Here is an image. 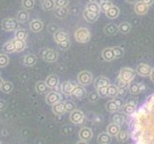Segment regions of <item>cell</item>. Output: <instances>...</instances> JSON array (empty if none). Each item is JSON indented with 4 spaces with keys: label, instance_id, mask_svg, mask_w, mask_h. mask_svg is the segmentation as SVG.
<instances>
[{
    "label": "cell",
    "instance_id": "cell-1",
    "mask_svg": "<svg viewBox=\"0 0 154 144\" xmlns=\"http://www.w3.org/2000/svg\"><path fill=\"white\" fill-rule=\"evenodd\" d=\"M128 127L134 144H154V93L130 115Z\"/></svg>",
    "mask_w": 154,
    "mask_h": 144
},
{
    "label": "cell",
    "instance_id": "cell-2",
    "mask_svg": "<svg viewBox=\"0 0 154 144\" xmlns=\"http://www.w3.org/2000/svg\"><path fill=\"white\" fill-rule=\"evenodd\" d=\"M135 77H136V72L133 69L129 68V67H124L119 71L118 79L122 80L127 84H130L135 79Z\"/></svg>",
    "mask_w": 154,
    "mask_h": 144
},
{
    "label": "cell",
    "instance_id": "cell-3",
    "mask_svg": "<svg viewBox=\"0 0 154 144\" xmlns=\"http://www.w3.org/2000/svg\"><path fill=\"white\" fill-rule=\"evenodd\" d=\"M19 22L17 18H13V17H8L5 18L2 21L1 27L4 31L6 32H16L18 29Z\"/></svg>",
    "mask_w": 154,
    "mask_h": 144
},
{
    "label": "cell",
    "instance_id": "cell-4",
    "mask_svg": "<svg viewBox=\"0 0 154 144\" xmlns=\"http://www.w3.org/2000/svg\"><path fill=\"white\" fill-rule=\"evenodd\" d=\"M74 38L76 41L80 43L88 42L91 38V33L87 28H79L74 33Z\"/></svg>",
    "mask_w": 154,
    "mask_h": 144
},
{
    "label": "cell",
    "instance_id": "cell-5",
    "mask_svg": "<svg viewBox=\"0 0 154 144\" xmlns=\"http://www.w3.org/2000/svg\"><path fill=\"white\" fill-rule=\"evenodd\" d=\"M69 120L71 123H73L75 125H78V126H82L85 121H86V117L83 112H81L79 110H75L69 114Z\"/></svg>",
    "mask_w": 154,
    "mask_h": 144
},
{
    "label": "cell",
    "instance_id": "cell-6",
    "mask_svg": "<svg viewBox=\"0 0 154 144\" xmlns=\"http://www.w3.org/2000/svg\"><path fill=\"white\" fill-rule=\"evenodd\" d=\"M123 101L119 98H116L114 100H110L108 103H106V110L110 112H117L123 107Z\"/></svg>",
    "mask_w": 154,
    "mask_h": 144
},
{
    "label": "cell",
    "instance_id": "cell-7",
    "mask_svg": "<svg viewBox=\"0 0 154 144\" xmlns=\"http://www.w3.org/2000/svg\"><path fill=\"white\" fill-rule=\"evenodd\" d=\"M41 55H42V58L43 59V61H45L47 62H54L58 59L57 52H55L52 49H47V48H45V49L41 50Z\"/></svg>",
    "mask_w": 154,
    "mask_h": 144
},
{
    "label": "cell",
    "instance_id": "cell-8",
    "mask_svg": "<svg viewBox=\"0 0 154 144\" xmlns=\"http://www.w3.org/2000/svg\"><path fill=\"white\" fill-rule=\"evenodd\" d=\"M77 80H78V83L83 86H89L93 83V75L91 73H90L89 71H81L78 74V77H77Z\"/></svg>",
    "mask_w": 154,
    "mask_h": 144
},
{
    "label": "cell",
    "instance_id": "cell-9",
    "mask_svg": "<svg viewBox=\"0 0 154 144\" xmlns=\"http://www.w3.org/2000/svg\"><path fill=\"white\" fill-rule=\"evenodd\" d=\"M137 107H138V103L136 100H134V99L129 100L128 102L126 104H124L123 107L122 108V113L130 116V115L135 112V110H137Z\"/></svg>",
    "mask_w": 154,
    "mask_h": 144
},
{
    "label": "cell",
    "instance_id": "cell-10",
    "mask_svg": "<svg viewBox=\"0 0 154 144\" xmlns=\"http://www.w3.org/2000/svg\"><path fill=\"white\" fill-rule=\"evenodd\" d=\"M62 100V96L59 92L57 91H51V92H48L45 96V102L46 104L53 106L55 105L56 103L60 102Z\"/></svg>",
    "mask_w": 154,
    "mask_h": 144
},
{
    "label": "cell",
    "instance_id": "cell-11",
    "mask_svg": "<svg viewBox=\"0 0 154 144\" xmlns=\"http://www.w3.org/2000/svg\"><path fill=\"white\" fill-rule=\"evenodd\" d=\"M79 138L80 140H83V141H89L91 140V138H93V136H94V133L93 131L88 128V127H82L79 131Z\"/></svg>",
    "mask_w": 154,
    "mask_h": 144
},
{
    "label": "cell",
    "instance_id": "cell-12",
    "mask_svg": "<svg viewBox=\"0 0 154 144\" xmlns=\"http://www.w3.org/2000/svg\"><path fill=\"white\" fill-rule=\"evenodd\" d=\"M76 86H77V85L74 83V82L66 81V82H64V83L62 84L61 90H62V92L64 93L65 95L69 96V95H71L72 91H73L74 88H76Z\"/></svg>",
    "mask_w": 154,
    "mask_h": 144
},
{
    "label": "cell",
    "instance_id": "cell-13",
    "mask_svg": "<svg viewBox=\"0 0 154 144\" xmlns=\"http://www.w3.org/2000/svg\"><path fill=\"white\" fill-rule=\"evenodd\" d=\"M86 95H87V91L83 88V86H76V88L71 93L72 97L77 100H82L83 98H85Z\"/></svg>",
    "mask_w": 154,
    "mask_h": 144
},
{
    "label": "cell",
    "instance_id": "cell-14",
    "mask_svg": "<svg viewBox=\"0 0 154 144\" xmlns=\"http://www.w3.org/2000/svg\"><path fill=\"white\" fill-rule=\"evenodd\" d=\"M109 85H111L110 80L104 76L97 77V78L94 80V88L96 89L100 88H107Z\"/></svg>",
    "mask_w": 154,
    "mask_h": 144
},
{
    "label": "cell",
    "instance_id": "cell-15",
    "mask_svg": "<svg viewBox=\"0 0 154 144\" xmlns=\"http://www.w3.org/2000/svg\"><path fill=\"white\" fill-rule=\"evenodd\" d=\"M151 70H152L151 67L146 64H140L137 67V73L141 76H143V77L150 75Z\"/></svg>",
    "mask_w": 154,
    "mask_h": 144
},
{
    "label": "cell",
    "instance_id": "cell-16",
    "mask_svg": "<svg viewBox=\"0 0 154 144\" xmlns=\"http://www.w3.org/2000/svg\"><path fill=\"white\" fill-rule=\"evenodd\" d=\"M53 36H54V40L58 43V44L66 40H69V35H67V33L63 30H57L54 34H53Z\"/></svg>",
    "mask_w": 154,
    "mask_h": 144
},
{
    "label": "cell",
    "instance_id": "cell-17",
    "mask_svg": "<svg viewBox=\"0 0 154 144\" xmlns=\"http://www.w3.org/2000/svg\"><path fill=\"white\" fill-rule=\"evenodd\" d=\"M45 84L48 88H56L59 85V78L56 75H49L45 80Z\"/></svg>",
    "mask_w": 154,
    "mask_h": 144
},
{
    "label": "cell",
    "instance_id": "cell-18",
    "mask_svg": "<svg viewBox=\"0 0 154 144\" xmlns=\"http://www.w3.org/2000/svg\"><path fill=\"white\" fill-rule=\"evenodd\" d=\"M52 112L55 115H62L66 112L65 102H58L55 105L52 106Z\"/></svg>",
    "mask_w": 154,
    "mask_h": 144
},
{
    "label": "cell",
    "instance_id": "cell-19",
    "mask_svg": "<svg viewBox=\"0 0 154 144\" xmlns=\"http://www.w3.org/2000/svg\"><path fill=\"white\" fill-rule=\"evenodd\" d=\"M43 29V23L40 19H34L30 23V30L34 33H38Z\"/></svg>",
    "mask_w": 154,
    "mask_h": 144
},
{
    "label": "cell",
    "instance_id": "cell-20",
    "mask_svg": "<svg viewBox=\"0 0 154 144\" xmlns=\"http://www.w3.org/2000/svg\"><path fill=\"white\" fill-rule=\"evenodd\" d=\"M134 10L136 14H141V16H143V14H146L148 11V6L146 4H143L142 2H137L135 4V7H134Z\"/></svg>",
    "mask_w": 154,
    "mask_h": 144
},
{
    "label": "cell",
    "instance_id": "cell-21",
    "mask_svg": "<svg viewBox=\"0 0 154 144\" xmlns=\"http://www.w3.org/2000/svg\"><path fill=\"white\" fill-rule=\"evenodd\" d=\"M97 142L99 144H110L112 142V136L108 133H101L97 136Z\"/></svg>",
    "mask_w": 154,
    "mask_h": 144
},
{
    "label": "cell",
    "instance_id": "cell-22",
    "mask_svg": "<svg viewBox=\"0 0 154 144\" xmlns=\"http://www.w3.org/2000/svg\"><path fill=\"white\" fill-rule=\"evenodd\" d=\"M22 62H23V64L26 66H33L34 64H36V62H37V57L33 54L25 55L23 58Z\"/></svg>",
    "mask_w": 154,
    "mask_h": 144
},
{
    "label": "cell",
    "instance_id": "cell-23",
    "mask_svg": "<svg viewBox=\"0 0 154 144\" xmlns=\"http://www.w3.org/2000/svg\"><path fill=\"white\" fill-rule=\"evenodd\" d=\"M13 42L14 46V52H21L25 49L27 46L25 40H17V38H14Z\"/></svg>",
    "mask_w": 154,
    "mask_h": 144
},
{
    "label": "cell",
    "instance_id": "cell-24",
    "mask_svg": "<svg viewBox=\"0 0 154 144\" xmlns=\"http://www.w3.org/2000/svg\"><path fill=\"white\" fill-rule=\"evenodd\" d=\"M85 10H87V11H89L91 13L96 14H99L100 12H101L99 5L96 2H89L88 4L86 5V9Z\"/></svg>",
    "mask_w": 154,
    "mask_h": 144
},
{
    "label": "cell",
    "instance_id": "cell-25",
    "mask_svg": "<svg viewBox=\"0 0 154 144\" xmlns=\"http://www.w3.org/2000/svg\"><path fill=\"white\" fill-rule=\"evenodd\" d=\"M102 58L107 62H111L116 59L115 54H114V51H113V48H106L102 51Z\"/></svg>",
    "mask_w": 154,
    "mask_h": 144
},
{
    "label": "cell",
    "instance_id": "cell-26",
    "mask_svg": "<svg viewBox=\"0 0 154 144\" xmlns=\"http://www.w3.org/2000/svg\"><path fill=\"white\" fill-rule=\"evenodd\" d=\"M27 37H28V32L25 30V29L18 28L17 30L14 32V38H17V40H26Z\"/></svg>",
    "mask_w": 154,
    "mask_h": 144
},
{
    "label": "cell",
    "instance_id": "cell-27",
    "mask_svg": "<svg viewBox=\"0 0 154 144\" xmlns=\"http://www.w3.org/2000/svg\"><path fill=\"white\" fill-rule=\"evenodd\" d=\"M120 131V127L119 125L115 124V123H111L108 125L107 127V133L112 136H116L119 134V132Z\"/></svg>",
    "mask_w": 154,
    "mask_h": 144
},
{
    "label": "cell",
    "instance_id": "cell-28",
    "mask_svg": "<svg viewBox=\"0 0 154 144\" xmlns=\"http://www.w3.org/2000/svg\"><path fill=\"white\" fill-rule=\"evenodd\" d=\"M105 14H106V16H107V17H109L111 19H114V18L119 16V10L118 7H116V6H114V5H113V6L111 7L107 12L105 13Z\"/></svg>",
    "mask_w": 154,
    "mask_h": 144
},
{
    "label": "cell",
    "instance_id": "cell-29",
    "mask_svg": "<svg viewBox=\"0 0 154 144\" xmlns=\"http://www.w3.org/2000/svg\"><path fill=\"white\" fill-rule=\"evenodd\" d=\"M107 93L109 97H117L119 96V88L116 85H109L107 86Z\"/></svg>",
    "mask_w": 154,
    "mask_h": 144
},
{
    "label": "cell",
    "instance_id": "cell-30",
    "mask_svg": "<svg viewBox=\"0 0 154 144\" xmlns=\"http://www.w3.org/2000/svg\"><path fill=\"white\" fill-rule=\"evenodd\" d=\"M113 123L119 125V126H122V125L125 123V118L122 113L119 112H115L114 116H113Z\"/></svg>",
    "mask_w": 154,
    "mask_h": 144
},
{
    "label": "cell",
    "instance_id": "cell-31",
    "mask_svg": "<svg viewBox=\"0 0 154 144\" xmlns=\"http://www.w3.org/2000/svg\"><path fill=\"white\" fill-rule=\"evenodd\" d=\"M83 14H84V18L88 22H94L96 19L98 18V14H94V13H91L89 11H87V10H85Z\"/></svg>",
    "mask_w": 154,
    "mask_h": 144
},
{
    "label": "cell",
    "instance_id": "cell-32",
    "mask_svg": "<svg viewBox=\"0 0 154 144\" xmlns=\"http://www.w3.org/2000/svg\"><path fill=\"white\" fill-rule=\"evenodd\" d=\"M42 7L45 11H51L55 8L54 0H42Z\"/></svg>",
    "mask_w": 154,
    "mask_h": 144
},
{
    "label": "cell",
    "instance_id": "cell-33",
    "mask_svg": "<svg viewBox=\"0 0 154 144\" xmlns=\"http://www.w3.org/2000/svg\"><path fill=\"white\" fill-rule=\"evenodd\" d=\"M17 19L18 22H26L29 19V14L26 10H22V11H19L17 14Z\"/></svg>",
    "mask_w": 154,
    "mask_h": 144
},
{
    "label": "cell",
    "instance_id": "cell-34",
    "mask_svg": "<svg viewBox=\"0 0 154 144\" xmlns=\"http://www.w3.org/2000/svg\"><path fill=\"white\" fill-rule=\"evenodd\" d=\"M67 13H69V10H67L66 7H64V8H57V7H55L54 8V14H55V16L58 18L65 17L67 14Z\"/></svg>",
    "mask_w": 154,
    "mask_h": 144
},
{
    "label": "cell",
    "instance_id": "cell-35",
    "mask_svg": "<svg viewBox=\"0 0 154 144\" xmlns=\"http://www.w3.org/2000/svg\"><path fill=\"white\" fill-rule=\"evenodd\" d=\"M104 31L106 34H108V35H115V34L119 31V27L114 23H110L107 26H105Z\"/></svg>",
    "mask_w": 154,
    "mask_h": 144
},
{
    "label": "cell",
    "instance_id": "cell-36",
    "mask_svg": "<svg viewBox=\"0 0 154 144\" xmlns=\"http://www.w3.org/2000/svg\"><path fill=\"white\" fill-rule=\"evenodd\" d=\"M2 50L5 53H14V46L13 40L5 42L3 44V46H2Z\"/></svg>",
    "mask_w": 154,
    "mask_h": 144
},
{
    "label": "cell",
    "instance_id": "cell-37",
    "mask_svg": "<svg viewBox=\"0 0 154 144\" xmlns=\"http://www.w3.org/2000/svg\"><path fill=\"white\" fill-rule=\"evenodd\" d=\"M14 88V86L11 82H8V81H4L3 82V85L1 86V90L3 91L4 93L9 94L12 92V90Z\"/></svg>",
    "mask_w": 154,
    "mask_h": 144
},
{
    "label": "cell",
    "instance_id": "cell-38",
    "mask_svg": "<svg viewBox=\"0 0 154 144\" xmlns=\"http://www.w3.org/2000/svg\"><path fill=\"white\" fill-rule=\"evenodd\" d=\"M35 89H36L37 92L40 93V94L45 93L46 89H47V86L45 84V82H38V83L36 84Z\"/></svg>",
    "mask_w": 154,
    "mask_h": 144
},
{
    "label": "cell",
    "instance_id": "cell-39",
    "mask_svg": "<svg viewBox=\"0 0 154 144\" xmlns=\"http://www.w3.org/2000/svg\"><path fill=\"white\" fill-rule=\"evenodd\" d=\"M116 137H117L118 141L125 142V141H127L129 138V133L127 131H119V134L116 136Z\"/></svg>",
    "mask_w": 154,
    "mask_h": 144
},
{
    "label": "cell",
    "instance_id": "cell-40",
    "mask_svg": "<svg viewBox=\"0 0 154 144\" xmlns=\"http://www.w3.org/2000/svg\"><path fill=\"white\" fill-rule=\"evenodd\" d=\"M128 89L130 91V93L133 95H137L140 93V88H139V84L137 83H130L128 86Z\"/></svg>",
    "mask_w": 154,
    "mask_h": 144
},
{
    "label": "cell",
    "instance_id": "cell-41",
    "mask_svg": "<svg viewBox=\"0 0 154 144\" xmlns=\"http://www.w3.org/2000/svg\"><path fill=\"white\" fill-rule=\"evenodd\" d=\"M22 7L24 10H32L35 7V0H22Z\"/></svg>",
    "mask_w": 154,
    "mask_h": 144
},
{
    "label": "cell",
    "instance_id": "cell-42",
    "mask_svg": "<svg viewBox=\"0 0 154 144\" xmlns=\"http://www.w3.org/2000/svg\"><path fill=\"white\" fill-rule=\"evenodd\" d=\"M131 30V25L128 22H123L120 23V25L119 26V31H120L123 34H127Z\"/></svg>",
    "mask_w": 154,
    "mask_h": 144
},
{
    "label": "cell",
    "instance_id": "cell-43",
    "mask_svg": "<svg viewBox=\"0 0 154 144\" xmlns=\"http://www.w3.org/2000/svg\"><path fill=\"white\" fill-rule=\"evenodd\" d=\"M65 108H66V112H72L73 110H76V106L72 101H66Z\"/></svg>",
    "mask_w": 154,
    "mask_h": 144
},
{
    "label": "cell",
    "instance_id": "cell-44",
    "mask_svg": "<svg viewBox=\"0 0 154 144\" xmlns=\"http://www.w3.org/2000/svg\"><path fill=\"white\" fill-rule=\"evenodd\" d=\"M99 95L97 93V91H91V92L88 94V99L91 103H95L96 101L98 100Z\"/></svg>",
    "mask_w": 154,
    "mask_h": 144
},
{
    "label": "cell",
    "instance_id": "cell-45",
    "mask_svg": "<svg viewBox=\"0 0 154 144\" xmlns=\"http://www.w3.org/2000/svg\"><path fill=\"white\" fill-rule=\"evenodd\" d=\"M112 6H113V4L111 3V2L109 1V0H106V1H104V2H103L102 4H101V5H99L100 10H101V11H102V12H104V13L107 12L108 10H109L111 7H112Z\"/></svg>",
    "mask_w": 154,
    "mask_h": 144
},
{
    "label": "cell",
    "instance_id": "cell-46",
    "mask_svg": "<svg viewBox=\"0 0 154 144\" xmlns=\"http://www.w3.org/2000/svg\"><path fill=\"white\" fill-rule=\"evenodd\" d=\"M9 64V57L6 54H0V67H5Z\"/></svg>",
    "mask_w": 154,
    "mask_h": 144
},
{
    "label": "cell",
    "instance_id": "cell-47",
    "mask_svg": "<svg viewBox=\"0 0 154 144\" xmlns=\"http://www.w3.org/2000/svg\"><path fill=\"white\" fill-rule=\"evenodd\" d=\"M69 0H54V4L55 7L57 8H64L66 7L67 4H69Z\"/></svg>",
    "mask_w": 154,
    "mask_h": 144
},
{
    "label": "cell",
    "instance_id": "cell-48",
    "mask_svg": "<svg viewBox=\"0 0 154 144\" xmlns=\"http://www.w3.org/2000/svg\"><path fill=\"white\" fill-rule=\"evenodd\" d=\"M119 88V89H122V90H125L126 88H128V86H129V84H127V83H125V82H123V81H122V80H119V79H118L117 80V85H116Z\"/></svg>",
    "mask_w": 154,
    "mask_h": 144
},
{
    "label": "cell",
    "instance_id": "cell-49",
    "mask_svg": "<svg viewBox=\"0 0 154 144\" xmlns=\"http://www.w3.org/2000/svg\"><path fill=\"white\" fill-rule=\"evenodd\" d=\"M113 51H114V54H115L116 58H120L124 54V50L120 47H114Z\"/></svg>",
    "mask_w": 154,
    "mask_h": 144
},
{
    "label": "cell",
    "instance_id": "cell-50",
    "mask_svg": "<svg viewBox=\"0 0 154 144\" xmlns=\"http://www.w3.org/2000/svg\"><path fill=\"white\" fill-rule=\"evenodd\" d=\"M97 93L99 95V97H107L108 93H107V88H100L96 89Z\"/></svg>",
    "mask_w": 154,
    "mask_h": 144
},
{
    "label": "cell",
    "instance_id": "cell-51",
    "mask_svg": "<svg viewBox=\"0 0 154 144\" xmlns=\"http://www.w3.org/2000/svg\"><path fill=\"white\" fill-rule=\"evenodd\" d=\"M70 46V41L69 40H66L65 41H63L61 43H59V47L61 48L62 50H66V49H69Z\"/></svg>",
    "mask_w": 154,
    "mask_h": 144
},
{
    "label": "cell",
    "instance_id": "cell-52",
    "mask_svg": "<svg viewBox=\"0 0 154 144\" xmlns=\"http://www.w3.org/2000/svg\"><path fill=\"white\" fill-rule=\"evenodd\" d=\"M139 88H140V93L146 92V91L147 90V86L144 85L143 83H140L139 84Z\"/></svg>",
    "mask_w": 154,
    "mask_h": 144
},
{
    "label": "cell",
    "instance_id": "cell-53",
    "mask_svg": "<svg viewBox=\"0 0 154 144\" xmlns=\"http://www.w3.org/2000/svg\"><path fill=\"white\" fill-rule=\"evenodd\" d=\"M57 30H59V29H58L57 26H55V25H50L49 28H48V31H49L50 33H52V34H54Z\"/></svg>",
    "mask_w": 154,
    "mask_h": 144
},
{
    "label": "cell",
    "instance_id": "cell-54",
    "mask_svg": "<svg viewBox=\"0 0 154 144\" xmlns=\"http://www.w3.org/2000/svg\"><path fill=\"white\" fill-rule=\"evenodd\" d=\"M140 2L146 4V5H147V6H150V5L154 2V0H140Z\"/></svg>",
    "mask_w": 154,
    "mask_h": 144
},
{
    "label": "cell",
    "instance_id": "cell-55",
    "mask_svg": "<svg viewBox=\"0 0 154 144\" xmlns=\"http://www.w3.org/2000/svg\"><path fill=\"white\" fill-rule=\"evenodd\" d=\"M6 108V102L4 100H0V110H3Z\"/></svg>",
    "mask_w": 154,
    "mask_h": 144
},
{
    "label": "cell",
    "instance_id": "cell-56",
    "mask_svg": "<svg viewBox=\"0 0 154 144\" xmlns=\"http://www.w3.org/2000/svg\"><path fill=\"white\" fill-rule=\"evenodd\" d=\"M150 80L152 81V82H154V68H152V70H151V73H150Z\"/></svg>",
    "mask_w": 154,
    "mask_h": 144
},
{
    "label": "cell",
    "instance_id": "cell-57",
    "mask_svg": "<svg viewBox=\"0 0 154 144\" xmlns=\"http://www.w3.org/2000/svg\"><path fill=\"white\" fill-rule=\"evenodd\" d=\"M76 144H89L88 143V141H83V140H80V141H78Z\"/></svg>",
    "mask_w": 154,
    "mask_h": 144
},
{
    "label": "cell",
    "instance_id": "cell-58",
    "mask_svg": "<svg viewBox=\"0 0 154 144\" xmlns=\"http://www.w3.org/2000/svg\"><path fill=\"white\" fill-rule=\"evenodd\" d=\"M3 79L1 78V77H0V89H1V86H2V85H3Z\"/></svg>",
    "mask_w": 154,
    "mask_h": 144
},
{
    "label": "cell",
    "instance_id": "cell-59",
    "mask_svg": "<svg viewBox=\"0 0 154 144\" xmlns=\"http://www.w3.org/2000/svg\"><path fill=\"white\" fill-rule=\"evenodd\" d=\"M127 2H129V3H134V2H136L137 0H126Z\"/></svg>",
    "mask_w": 154,
    "mask_h": 144
},
{
    "label": "cell",
    "instance_id": "cell-60",
    "mask_svg": "<svg viewBox=\"0 0 154 144\" xmlns=\"http://www.w3.org/2000/svg\"><path fill=\"white\" fill-rule=\"evenodd\" d=\"M0 144H1V142H0Z\"/></svg>",
    "mask_w": 154,
    "mask_h": 144
}]
</instances>
